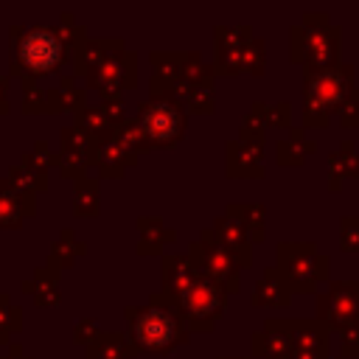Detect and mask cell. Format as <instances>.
I'll return each instance as SVG.
<instances>
[{
    "label": "cell",
    "mask_w": 359,
    "mask_h": 359,
    "mask_svg": "<svg viewBox=\"0 0 359 359\" xmlns=\"http://www.w3.org/2000/svg\"><path fill=\"white\" fill-rule=\"evenodd\" d=\"M59 56H62V42L53 31L36 28L28 31L25 39L20 42V59L31 70H50L59 62Z\"/></svg>",
    "instance_id": "cell-1"
},
{
    "label": "cell",
    "mask_w": 359,
    "mask_h": 359,
    "mask_svg": "<svg viewBox=\"0 0 359 359\" xmlns=\"http://www.w3.org/2000/svg\"><path fill=\"white\" fill-rule=\"evenodd\" d=\"M185 309L194 317H216L219 309H222V294L213 286L199 283V286L185 292Z\"/></svg>",
    "instance_id": "cell-4"
},
{
    "label": "cell",
    "mask_w": 359,
    "mask_h": 359,
    "mask_svg": "<svg viewBox=\"0 0 359 359\" xmlns=\"http://www.w3.org/2000/svg\"><path fill=\"white\" fill-rule=\"evenodd\" d=\"M135 334H137L140 345L160 351L177 339V323L171 317H165V311H146L135 323Z\"/></svg>",
    "instance_id": "cell-2"
},
{
    "label": "cell",
    "mask_w": 359,
    "mask_h": 359,
    "mask_svg": "<svg viewBox=\"0 0 359 359\" xmlns=\"http://www.w3.org/2000/svg\"><path fill=\"white\" fill-rule=\"evenodd\" d=\"M143 123L154 140H168L180 129V115L174 112V107L151 104V107H143Z\"/></svg>",
    "instance_id": "cell-3"
}]
</instances>
